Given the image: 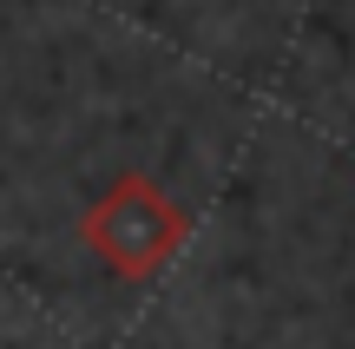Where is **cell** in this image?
I'll list each match as a JSON object with an SVG mask.
<instances>
[{
    "instance_id": "6da1fadb",
    "label": "cell",
    "mask_w": 355,
    "mask_h": 349,
    "mask_svg": "<svg viewBox=\"0 0 355 349\" xmlns=\"http://www.w3.org/2000/svg\"><path fill=\"white\" fill-rule=\"evenodd\" d=\"M178 237H184V218H178L165 205V191H158L152 178H139V171L119 178L112 191L86 211V244L125 277H152L178 250Z\"/></svg>"
}]
</instances>
